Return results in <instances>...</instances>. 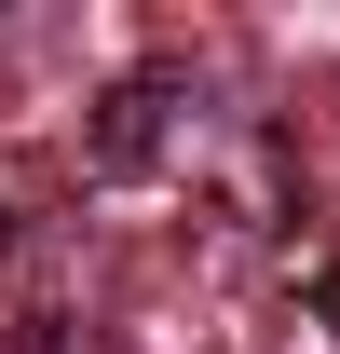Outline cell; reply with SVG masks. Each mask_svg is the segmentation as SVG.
Segmentation results:
<instances>
[{
  "label": "cell",
  "mask_w": 340,
  "mask_h": 354,
  "mask_svg": "<svg viewBox=\"0 0 340 354\" xmlns=\"http://www.w3.org/2000/svg\"><path fill=\"white\" fill-rule=\"evenodd\" d=\"M95 164H150V95H109V123H95Z\"/></svg>",
  "instance_id": "6da1fadb"
}]
</instances>
